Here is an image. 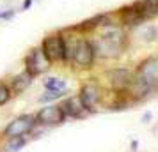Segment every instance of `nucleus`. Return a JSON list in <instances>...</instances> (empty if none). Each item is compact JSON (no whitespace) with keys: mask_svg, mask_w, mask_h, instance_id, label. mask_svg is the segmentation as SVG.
<instances>
[{"mask_svg":"<svg viewBox=\"0 0 158 152\" xmlns=\"http://www.w3.org/2000/svg\"><path fill=\"white\" fill-rule=\"evenodd\" d=\"M0 11H2V9H0Z\"/></svg>","mask_w":158,"mask_h":152,"instance_id":"nucleus-24","label":"nucleus"},{"mask_svg":"<svg viewBox=\"0 0 158 152\" xmlns=\"http://www.w3.org/2000/svg\"><path fill=\"white\" fill-rule=\"evenodd\" d=\"M32 4H34V0H23V2H22V7H20V11H29V9L32 7Z\"/></svg>","mask_w":158,"mask_h":152,"instance_id":"nucleus-21","label":"nucleus"},{"mask_svg":"<svg viewBox=\"0 0 158 152\" xmlns=\"http://www.w3.org/2000/svg\"><path fill=\"white\" fill-rule=\"evenodd\" d=\"M52 67V62L48 60V57L44 55V51L41 50V46H32L27 55L23 57V69L29 71L32 76H41L44 72H48V69Z\"/></svg>","mask_w":158,"mask_h":152,"instance_id":"nucleus-7","label":"nucleus"},{"mask_svg":"<svg viewBox=\"0 0 158 152\" xmlns=\"http://www.w3.org/2000/svg\"><path fill=\"white\" fill-rule=\"evenodd\" d=\"M78 99L84 104V108L89 115L98 111L101 101H103V87L100 85L98 80H85L78 88Z\"/></svg>","mask_w":158,"mask_h":152,"instance_id":"nucleus-3","label":"nucleus"},{"mask_svg":"<svg viewBox=\"0 0 158 152\" xmlns=\"http://www.w3.org/2000/svg\"><path fill=\"white\" fill-rule=\"evenodd\" d=\"M130 149H131V152H137V149H139V140H131Z\"/></svg>","mask_w":158,"mask_h":152,"instance_id":"nucleus-23","label":"nucleus"},{"mask_svg":"<svg viewBox=\"0 0 158 152\" xmlns=\"http://www.w3.org/2000/svg\"><path fill=\"white\" fill-rule=\"evenodd\" d=\"M91 37L96 53V60H115L130 46V32L119 21L101 27Z\"/></svg>","mask_w":158,"mask_h":152,"instance_id":"nucleus-2","label":"nucleus"},{"mask_svg":"<svg viewBox=\"0 0 158 152\" xmlns=\"http://www.w3.org/2000/svg\"><path fill=\"white\" fill-rule=\"evenodd\" d=\"M158 92V53L142 58L133 69L131 81L126 88V97L133 103L146 101Z\"/></svg>","mask_w":158,"mask_h":152,"instance_id":"nucleus-1","label":"nucleus"},{"mask_svg":"<svg viewBox=\"0 0 158 152\" xmlns=\"http://www.w3.org/2000/svg\"><path fill=\"white\" fill-rule=\"evenodd\" d=\"M59 104L64 111L66 119H84V117L89 115L84 108V104L80 103L78 95H64L62 103H59Z\"/></svg>","mask_w":158,"mask_h":152,"instance_id":"nucleus-12","label":"nucleus"},{"mask_svg":"<svg viewBox=\"0 0 158 152\" xmlns=\"http://www.w3.org/2000/svg\"><path fill=\"white\" fill-rule=\"evenodd\" d=\"M15 16H16V9L15 7H9V9L0 11V20H2V21H11Z\"/></svg>","mask_w":158,"mask_h":152,"instance_id":"nucleus-20","label":"nucleus"},{"mask_svg":"<svg viewBox=\"0 0 158 152\" xmlns=\"http://www.w3.org/2000/svg\"><path fill=\"white\" fill-rule=\"evenodd\" d=\"M25 143H27V138H25V136H22V138H11V140H7V143H6V147H4V150H6V152H18L20 149L25 147Z\"/></svg>","mask_w":158,"mask_h":152,"instance_id":"nucleus-18","label":"nucleus"},{"mask_svg":"<svg viewBox=\"0 0 158 152\" xmlns=\"http://www.w3.org/2000/svg\"><path fill=\"white\" fill-rule=\"evenodd\" d=\"M137 37L142 41V43H153L158 39V25H153V23H144L139 29H135Z\"/></svg>","mask_w":158,"mask_h":152,"instance_id":"nucleus-15","label":"nucleus"},{"mask_svg":"<svg viewBox=\"0 0 158 152\" xmlns=\"http://www.w3.org/2000/svg\"><path fill=\"white\" fill-rule=\"evenodd\" d=\"M39 46L52 64H62L64 62V39H62L60 30L46 34L43 37V41L39 43Z\"/></svg>","mask_w":158,"mask_h":152,"instance_id":"nucleus-6","label":"nucleus"},{"mask_svg":"<svg viewBox=\"0 0 158 152\" xmlns=\"http://www.w3.org/2000/svg\"><path fill=\"white\" fill-rule=\"evenodd\" d=\"M36 115V122L37 126H46V127H52V126H60V124L66 122V115L60 104H46L43 108L37 110Z\"/></svg>","mask_w":158,"mask_h":152,"instance_id":"nucleus-10","label":"nucleus"},{"mask_svg":"<svg viewBox=\"0 0 158 152\" xmlns=\"http://www.w3.org/2000/svg\"><path fill=\"white\" fill-rule=\"evenodd\" d=\"M11 99H13V94H11V88H9L7 81H0V106L7 104Z\"/></svg>","mask_w":158,"mask_h":152,"instance_id":"nucleus-19","label":"nucleus"},{"mask_svg":"<svg viewBox=\"0 0 158 152\" xmlns=\"http://www.w3.org/2000/svg\"><path fill=\"white\" fill-rule=\"evenodd\" d=\"M131 74L133 71L126 67V65H119V67H112L105 72V80H107L110 90L117 95H124L126 88H128L130 81H131Z\"/></svg>","mask_w":158,"mask_h":152,"instance_id":"nucleus-8","label":"nucleus"},{"mask_svg":"<svg viewBox=\"0 0 158 152\" xmlns=\"http://www.w3.org/2000/svg\"><path fill=\"white\" fill-rule=\"evenodd\" d=\"M44 90H68V83L66 80L59 78V76H48L43 83Z\"/></svg>","mask_w":158,"mask_h":152,"instance_id":"nucleus-16","label":"nucleus"},{"mask_svg":"<svg viewBox=\"0 0 158 152\" xmlns=\"http://www.w3.org/2000/svg\"><path fill=\"white\" fill-rule=\"evenodd\" d=\"M151 119H153V113H151V111H146V113L142 115V119H140V122H142V124H148Z\"/></svg>","mask_w":158,"mask_h":152,"instance_id":"nucleus-22","label":"nucleus"},{"mask_svg":"<svg viewBox=\"0 0 158 152\" xmlns=\"http://www.w3.org/2000/svg\"><path fill=\"white\" fill-rule=\"evenodd\" d=\"M36 127H37L36 115L25 113V115H20V117H16V119H13V120L4 127L2 136L6 138V140H11V138H22V136L30 134Z\"/></svg>","mask_w":158,"mask_h":152,"instance_id":"nucleus-5","label":"nucleus"},{"mask_svg":"<svg viewBox=\"0 0 158 152\" xmlns=\"http://www.w3.org/2000/svg\"><path fill=\"white\" fill-rule=\"evenodd\" d=\"M34 80H36V76H32V74H30L29 71H25V69H23L22 72L15 74V76H11V80L7 81L9 88H11V94L13 95L23 94V92L34 83Z\"/></svg>","mask_w":158,"mask_h":152,"instance_id":"nucleus-13","label":"nucleus"},{"mask_svg":"<svg viewBox=\"0 0 158 152\" xmlns=\"http://www.w3.org/2000/svg\"><path fill=\"white\" fill-rule=\"evenodd\" d=\"M114 13H115L117 21L121 23V25L128 30V32H130V30L139 29L140 25H144V20L140 18V14H139V11L135 9V6H133V4L123 6V7H119L117 11H114Z\"/></svg>","mask_w":158,"mask_h":152,"instance_id":"nucleus-11","label":"nucleus"},{"mask_svg":"<svg viewBox=\"0 0 158 152\" xmlns=\"http://www.w3.org/2000/svg\"><path fill=\"white\" fill-rule=\"evenodd\" d=\"M68 94V90H44V94L39 95V103H53L57 99H62Z\"/></svg>","mask_w":158,"mask_h":152,"instance_id":"nucleus-17","label":"nucleus"},{"mask_svg":"<svg viewBox=\"0 0 158 152\" xmlns=\"http://www.w3.org/2000/svg\"><path fill=\"white\" fill-rule=\"evenodd\" d=\"M96 62V53H94V46L93 41L89 36H80L78 37V44H77V50H75V55H73L71 65L77 67V69H82V71H87L91 69Z\"/></svg>","mask_w":158,"mask_h":152,"instance_id":"nucleus-4","label":"nucleus"},{"mask_svg":"<svg viewBox=\"0 0 158 152\" xmlns=\"http://www.w3.org/2000/svg\"><path fill=\"white\" fill-rule=\"evenodd\" d=\"M114 21H117L115 13H98V14H94L91 18H87V20H82L77 25H73L71 29L77 34H80V36H91L96 30H100L101 27L110 25V23H114Z\"/></svg>","mask_w":158,"mask_h":152,"instance_id":"nucleus-9","label":"nucleus"},{"mask_svg":"<svg viewBox=\"0 0 158 152\" xmlns=\"http://www.w3.org/2000/svg\"><path fill=\"white\" fill-rule=\"evenodd\" d=\"M131 4L139 11V14L144 20V23L158 18V0H135Z\"/></svg>","mask_w":158,"mask_h":152,"instance_id":"nucleus-14","label":"nucleus"}]
</instances>
